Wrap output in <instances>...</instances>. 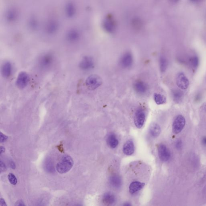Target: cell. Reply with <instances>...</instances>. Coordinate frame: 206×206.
Instances as JSON below:
<instances>
[{
	"mask_svg": "<svg viewBox=\"0 0 206 206\" xmlns=\"http://www.w3.org/2000/svg\"><path fill=\"white\" fill-rule=\"evenodd\" d=\"M177 85L179 88L182 89H186L189 85V82L187 78L184 73H180L177 75L176 79Z\"/></svg>",
	"mask_w": 206,
	"mask_h": 206,
	"instance_id": "obj_8",
	"label": "cell"
},
{
	"mask_svg": "<svg viewBox=\"0 0 206 206\" xmlns=\"http://www.w3.org/2000/svg\"><path fill=\"white\" fill-rule=\"evenodd\" d=\"M94 61L93 58L89 56H85L83 57L79 64L80 69L85 71L91 70L94 69Z\"/></svg>",
	"mask_w": 206,
	"mask_h": 206,
	"instance_id": "obj_5",
	"label": "cell"
},
{
	"mask_svg": "<svg viewBox=\"0 0 206 206\" xmlns=\"http://www.w3.org/2000/svg\"><path fill=\"white\" fill-rule=\"evenodd\" d=\"M146 118L144 110L142 108L138 109L135 114L134 122L136 127L140 129L144 125Z\"/></svg>",
	"mask_w": 206,
	"mask_h": 206,
	"instance_id": "obj_6",
	"label": "cell"
},
{
	"mask_svg": "<svg viewBox=\"0 0 206 206\" xmlns=\"http://www.w3.org/2000/svg\"><path fill=\"white\" fill-rule=\"evenodd\" d=\"M190 64L192 67L196 68L199 65V61L198 58L196 57H192L190 60Z\"/></svg>",
	"mask_w": 206,
	"mask_h": 206,
	"instance_id": "obj_25",
	"label": "cell"
},
{
	"mask_svg": "<svg viewBox=\"0 0 206 206\" xmlns=\"http://www.w3.org/2000/svg\"><path fill=\"white\" fill-rule=\"evenodd\" d=\"M158 154L161 160L166 162L170 159V151L163 144H160L158 147Z\"/></svg>",
	"mask_w": 206,
	"mask_h": 206,
	"instance_id": "obj_10",
	"label": "cell"
},
{
	"mask_svg": "<svg viewBox=\"0 0 206 206\" xmlns=\"http://www.w3.org/2000/svg\"><path fill=\"white\" fill-rule=\"evenodd\" d=\"M8 138L7 136L3 134L2 133H1V142L3 143L5 142V141H6L7 140Z\"/></svg>",
	"mask_w": 206,
	"mask_h": 206,
	"instance_id": "obj_26",
	"label": "cell"
},
{
	"mask_svg": "<svg viewBox=\"0 0 206 206\" xmlns=\"http://www.w3.org/2000/svg\"><path fill=\"white\" fill-rule=\"evenodd\" d=\"M85 84L88 89L94 90L101 85L102 79L98 75H91L87 78Z\"/></svg>",
	"mask_w": 206,
	"mask_h": 206,
	"instance_id": "obj_2",
	"label": "cell"
},
{
	"mask_svg": "<svg viewBox=\"0 0 206 206\" xmlns=\"http://www.w3.org/2000/svg\"><path fill=\"white\" fill-rule=\"evenodd\" d=\"M79 39V35L76 32H71L68 35L67 39L70 42H76Z\"/></svg>",
	"mask_w": 206,
	"mask_h": 206,
	"instance_id": "obj_23",
	"label": "cell"
},
{
	"mask_svg": "<svg viewBox=\"0 0 206 206\" xmlns=\"http://www.w3.org/2000/svg\"><path fill=\"white\" fill-rule=\"evenodd\" d=\"M73 161L71 156L64 155L59 163H57V171L61 174L68 172L73 167Z\"/></svg>",
	"mask_w": 206,
	"mask_h": 206,
	"instance_id": "obj_1",
	"label": "cell"
},
{
	"mask_svg": "<svg viewBox=\"0 0 206 206\" xmlns=\"http://www.w3.org/2000/svg\"><path fill=\"white\" fill-rule=\"evenodd\" d=\"M57 147L60 152L61 153L64 152V150L63 147V144H62V143H61L59 145L57 146Z\"/></svg>",
	"mask_w": 206,
	"mask_h": 206,
	"instance_id": "obj_28",
	"label": "cell"
},
{
	"mask_svg": "<svg viewBox=\"0 0 206 206\" xmlns=\"http://www.w3.org/2000/svg\"><path fill=\"white\" fill-rule=\"evenodd\" d=\"M149 131L152 136L154 137H156L160 134L161 128L158 124L153 123L151 125Z\"/></svg>",
	"mask_w": 206,
	"mask_h": 206,
	"instance_id": "obj_16",
	"label": "cell"
},
{
	"mask_svg": "<svg viewBox=\"0 0 206 206\" xmlns=\"http://www.w3.org/2000/svg\"><path fill=\"white\" fill-rule=\"evenodd\" d=\"M133 56L131 53L129 52L124 54L120 60L121 66L124 68L130 67L133 65Z\"/></svg>",
	"mask_w": 206,
	"mask_h": 206,
	"instance_id": "obj_9",
	"label": "cell"
},
{
	"mask_svg": "<svg viewBox=\"0 0 206 206\" xmlns=\"http://www.w3.org/2000/svg\"><path fill=\"white\" fill-rule=\"evenodd\" d=\"M115 196L111 193H106L103 196V201L105 204H112L115 202Z\"/></svg>",
	"mask_w": 206,
	"mask_h": 206,
	"instance_id": "obj_17",
	"label": "cell"
},
{
	"mask_svg": "<svg viewBox=\"0 0 206 206\" xmlns=\"http://www.w3.org/2000/svg\"><path fill=\"white\" fill-rule=\"evenodd\" d=\"M171 1H173V2H177V1H178V0H171Z\"/></svg>",
	"mask_w": 206,
	"mask_h": 206,
	"instance_id": "obj_35",
	"label": "cell"
},
{
	"mask_svg": "<svg viewBox=\"0 0 206 206\" xmlns=\"http://www.w3.org/2000/svg\"><path fill=\"white\" fill-rule=\"evenodd\" d=\"M105 29L109 32H114L115 29V24L112 19L110 18H108L104 22Z\"/></svg>",
	"mask_w": 206,
	"mask_h": 206,
	"instance_id": "obj_15",
	"label": "cell"
},
{
	"mask_svg": "<svg viewBox=\"0 0 206 206\" xmlns=\"http://www.w3.org/2000/svg\"><path fill=\"white\" fill-rule=\"evenodd\" d=\"M144 185V183L138 181L132 182L129 186V192L131 194L135 193L142 189Z\"/></svg>",
	"mask_w": 206,
	"mask_h": 206,
	"instance_id": "obj_14",
	"label": "cell"
},
{
	"mask_svg": "<svg viewBox=\"0 0 206 206\" xmlns=\"http://www.w3.org/2000/svg\"><path fill=\"white\" fill-rule=\"evenodd\" d=\"M5 147L2 146L1 147V154L5 152Z\"/></svg>",
	"mask_w": 206,
	"mask_h": 206,
	"instance_id": "obj_34",
	"label": "cell"
},
{
	"mask_svg": "<svg viewBox=\"0 0 206 206\" xmlns=\"http://www.w3.org/2000/svg\"><path fill=\"white\" fill-rule=\"evenodd\" d=\"M183 95V94L182 91L178 90L174 91V92H173V96L174 101L176 103L181 102V99H182Z\"/></svg>",
	"mask_w": 206,
	"mask_h": 206,
	"instance_id": "obj_22",
	"label": "cell"
},
{
	"mask_svg": "<svg viewBox=\"0 0 206 206\" xmlns=\"http://www.w3.org/2000/svg\"><path fill=\"white\" fill-rule=\"evenodd\" d=\"M185 124V118L182 116H177L175 118L172 125L173 133L176 134L179 133L183 129Z\"/></svg>",
	"mask_w": 206,
	"mask_h": 206,
	"instance_id": "obj_4",
	"label": "cell"
},
{
	"mask_svg": "<svg viewBox=\"0 0 206 206\" xmlns=\"http://www.w3.org/2000/svg\"><path fill=\"white\" fill-rule=\"evenodd\" d=\"M0 206H7L5 200L2 198L0 199Z\"/></svg>",
	"mask_w": 206,
	"mask_h": 206,
	"instance_id": "obj_30",
	"label": "cell"
},
{
	"mask_svg": "<svg viewBox=\"0 0 206 206\" xmlns=\"http://www.w3.org/2000/svg\"><path fill=\"white\" fill-rule=\"evenodd\" d=\"M134 89L138 94H144L148 89L147 85L144 81L140 80H136L133 85Z\"/></svg>",
	"mask_w": 206,
	"mask_h": 206,
	"instance_id": "obj_11",
	"label": "cell"
},
{
	"mask_svg": "<svg viewBox=\"0 0 206 206\" xmlns=\"http://www.w3.org/2000/svg\"><path fill=\"white\" fill-rule=\"evenodd\" d=\"M202 143L203 145L206 146V136H204L202 140Z\"/></svg>",
	"mask_w": 206,
	"mask_h": 206,
	"instance_id": "obj_33",
	"label": "cell"
},
{
	"mask_svg": "<svg viewBox=\"0 0 206 206\" xmlns=\"http://www.w3.org/2000/svg\"><path fill=\"white\" fill-rule=\"evenodd\" d=\"M167 61L164 57H160L159 60V66L161 71L164 72L167 69Z\"/></svg>",
	"mask_w": 206,
	"mask_h": 206,
	"instance_id": "obj_21",
	"label": "cell"
},
{
	"mask_svg": "<svg viewBox=\"0 0 206 206\" xmlns=\"http://www.w3.org/2000/svg\"><path fill=\"white\" fill-rule=\"evenodd\" d=\"M110 182L111 185L116 188H120L122 184L121 178L117 175H114L110 177Z\"/></svg>",
	"mask_w": 206,
	"mask_h": 206,
	"instance_id": "obj_18",
	"label": "cell"
},
{
	"mask_svg": "<svg viewBox=\"0 0 206 206\" xmlns=\"http://www.w3.org/2000/svg\"><path fill=\"white\" fill-rule=\"evenodd\" d=\"M6 170V166L5 163L2 162V161H1V172L5 171Z\"/></svg>",
	"mask_w": 206,
	"mask_h": 206,
	"instance_id": "obj_27",
	"label": "cell"
},
{
	"mask_svg": "<svg viewBox=\"0 0 206 206\" xmlns=\"http://www.w3.org/2000/svg\"><path fill=\"white\" fill-rule=\"evenodd\" d=\"M153 97L155 103L158 105L163 104L166 102V98L160 94L155 93L154 94Z\"/></svg>",
	"mask_w": 206,
	"mask_h": 206,
	"instance_id": "obj_20",
	"label": "cell"
},
{
	"mask_svg": "<svg viewBox=\"0 0 206 206\" xmlns=\"http://www.w3.org/2000/svg\"><path fill=\"white\" fill-rule=\"evenodd\" d=\"M107 142L109 145L112 148H116L118 144V140L114 134H111L109 136Z\"/></svg>",
	"mask_w": 206,
	"mask_h": 206,
	"instance_id": "obj_19",
	"label": "cell"
},
{
	"mask_svg": "<svg viewBox=\"0 0 206 206\" xmlns=\"http://www.w3.org/2000/svg\"><path fill=\"white\" fill-rule=\"evenodd\" d=\"M29 81V76L25 72H21L19 74L16 80V85L19 88L24 89L26 87Z\"/></svg>",
	"mask_w": 206,
	"mask_h": 206,
	"instance_id": "obj_7",
	"label": "cell"
},
{
	"mask_svg": "<svg viewBox=\"0 0 206 206\" xmlns=\"http://www.w3.org/2000/svg\"><path fill=\"white\" fill-rule=\"evenodd\" d=\"M10 165L12 169H15L16 168V165H15L14 162H13V161H11V162H10Z\"/></svg>",
	"mask_w": 206,
	"mask_h": 206,
	"instance_id": "obj_31",
	"label": "cell"
},
{
	"mask_svg": "<svg viewBox=\"0 0 206 206\" xmlns=\"http://www.w3.org/2000/svg\"><path fill=\"white\" fill-rule=\"evenodd\" d=\"M54 61V57L53 54L50 53H46L39 58V65L42 69H48L52 66Z\"/></svg>",
	"mask_w": 206,
	"mask_h": 206,
	"instance_id": "obj_3",
	"label": "cell"
},
{
	"mask_svg": "<svg viewBox=\"0 0 206 206\" xmlns=\"http://www.w3.org/2000/svg\"><path fill=\"white\" fill-rule=\"evenodd\" d=\"M182 145V142H181V140H178L176 144V147L178 148H180L181 147V146Z\"/></svg>",
	"mask_w": 206,
	"mask_h": 206,
	"instance_id": "obj_32",
	"label": "cell"
},
{
	"mask_svg": "<svg viewBox=\"0 0 206 206\" xmlns=\"http://www.w3.org/2000/svg\"><path fill=\"white\" fill-rule=\"evenodd\" d=\"M13 67L11 63L9 62H6L4 63L1 69V73L3 77L7 78L11 75Z\"/></svg>",
	"mask_w": 206,
	"mask_h": 206,
	"instance_id": "obj_12",
	"label": "cell"
},
{
	"mask_svg": "<svg viewBox=\"0 0 206 206\" xmlns=\"http://www.w3.org/2000/svg\"><path fill=\"white\" fill-rule=\"evenodd\" d=\"M123 151L125 155H132L135 151L134 144L133 141L131 140H129L127 141L124 144Z\"/></svg>",
	"mask_w": 206,
	"mask_h": 206,
	"instance_id": "obj_13",
	"label": "cell"
},
{
	"mask_svg": "<svg viewBox=\"0 0 206 206\" xmlns=\"http://www.w3.org/2000/svg\"><path fill=\"white\" fill-rule=\"evenodd\" d=\"M15 205L16 206H25V204H24V202L21 200H18L17 202L16 203Z\"/></svg>",
	"mask_w": 206,
	"mask_h": 206,
	"instance_id": "obj_29",
	"label": "cell"
},
{
	"mask_svg": "<svg viewBox=\"0 0 206 206\" xmlns=\"http://www.w3.org/2000/svg\"><path fill=\"white\" fill-rule=\"evenodd\" d=\"M8 178L9 179V182L11 183L12 185H16L17 182V180L16 176L12 173H9L8 176Z\"/></svg>",
	"mask_w": 206,
	"mask_h": 206,
	"instance_id": "obj_24",
	"label": "cell"
}]
</instances>
